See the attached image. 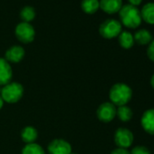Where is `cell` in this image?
<instances>
[{
    "label": "cell",
    "mask_w": 154,
    "mask_h": 154,
    "mask_svg": "<svg viewBox=\"0 0 154 154\" xmlns=\"http://www.w3.org/2000/svg\"><path fill=\"white\" fill-rule=\"evenodd\" d=\"M116 106L111 102H105L97 108V118L103 122H110L116 117Z\"/></svg>",
    "instance_id": "cell-7"
},
{
    "label": "cell",
    "mask_w": 154,
    "mask_h": 154,
    "mask_svg": "<svg viewBox=\"0 0 154 154\" xmlns=\"http://www.w3.org/2000/svg\"><path fill=\"white\" fill-rule=\"evenodd\" d=\"M150 85H151V87H152L153 90H154V73L152 74L151 78H150Z\"/></svg>",
    "instance_id": "cell-26"
},
{
    "label": "cell",
    "mask_w": 154,
    "mask_h": 154,
    "mask_svg": "<svg viewBox=\"0 0 154 154\" xmlns=\"http://www.w3.org/2000/svg\"><path fill=\"white\" fill-rule=\"evenodd\" d=\"M141 19L149 25H154V3H147L140 12Z\"/></svg>",
    "instance_id": "cell-15"
},
{
    "label": "cell",
    "mask_w": 154,
    "mask_h": 154,
    "mask_svg": "<svg viewBox=\"0 0 154 154\" xmlns=\"http://www.w3.org/2000/svg\"><path fill=\"white\" fill-rule=\"evenodd\" d=\"M140 125L142 129L149 135H154V108L146 110L141 118Z\"/></svg>",
    "instance_id": "cell-11"
},
{
    "label": "cell",
    "mask_w": 154,
    "mask_h": 154,
    "mask_svg": "<svg viewBox=\"0 0 154 154\" xmlns=\"http://www.w3.org/2000/svg\"><path fill=\"white\" fill-rule=\"evenodd\" d=\"M118 41L120 45L124 49H130L134 45V38L131 33L128 31H122L118 35Z\"/></svg>",
    "instance_id": "cell-16"
},
{
    "label": "cell",
    "mask_w": 154,
    "mask_h": 154,
    "mask_svg": "<svg viewBox=\"0 0 154 154\" xmlns=\"http://www.w3.org/2000/svg\"><path fill=\"white\" fill-rule=\"evenodd\" d=\"M38 137L37 130L33 126H26L21 131V139L26 144L34 143Z\"/></svg>",
    "instance_id": "cell-13"
},
{
    "label": "cell",
    "mask_w": 154,
    "mask_h": 154,
    "mask_svg": "<svg viewBox=\"0 0 154 154\" xmlns=\"http://www.w3.org/2000/svg\"><path fill=\"white\" fill-rule=\"evenodd\" d=\"M4 103H5V102H4L3 98L1 97V95H0V110H1V109L3 108V106H4Z\"/></svg>",
    "instance_id": "cell-25"
},
{
    "label": "cell",
    "mask_w": 154,
    "mask_h": 154,
    "mask_svg": "<svg viewBox=\"0 0 154 154\" xmlns=\"http://www.w3.org/2000/svg\"><path fill=\"white\" fill-rule=\"evenodd\" d=\"M133 38H134V42H136L139 45H147L153 39L150 32H149L146 29H140V30H138L134 34Z\"/></svg>",
    "instance_id": "cell-14"
},
{
    "label": "cell",
    "mask_w": 154,
    "mask_h": 154,
    "mask_svg": "<svg viewBox=\"0 0 154 154\" xmlns=\"http://www.w3.org/2000/svg\"><path fill=\"white\" fill-rule=\"evenodd\" d=\"M122 0H101L100 8L107 14H114L121 10Z\"/></svg>",
    "instance_id": "cell-12"
},
{
    "label": "cell",
    "mask_w": 154,
    "mask_h": 154,
    "mask_svg": "<svg viewBox=\"0 0 154 154\" xmlns=\"http://www.w3.org/2000/svg\"><path fill=\"white\" fill-rule=\"evenodd\" d=\"M25 49L20 45H13L9 47L5 54V59L10 63H17L21 62L25 57Z\"/></svg>",
    "instance_id": "cell-10"
},
{
    "label": "cell",
    "mask_w": 154,
    "mask_h": 154,
    "mask_svg": "<svg viewBox=\"0 0 154 154\" xmlns=\"http://www.w3.org/2000/svg\"><path fill=\"white\" fill-rule=\"evenodd\" d=\"M15 34L17 38L24 44L33 42L35 36V31L33 26L30 23L26 22H21L16 26Z\"/></svg>",
    "instance_id": "cell-5"
},
{
    "label": "cell",
    "mask_w": 154,
    "mask_h": 154,
    "mask_svg": "<svg viewBox=\"0 0 154 154\" xmlns=\"http://www.w3.org/2000/svg\"><path fill=\"white\" fill-rule=\"evenodd\" d=\"M70 154H77V153H75V152H71Z\"/></svg>",
    "instance_id": "cell-27"
},
{
    "label": "cell",
    "mask_w": 154,
    "mask_h": 154,
    "mask_svg": "<svg viewBox=\"0 0 154 154\" xmlns=\"http://www.w3.org/2000/svg\"><path fill=\"white\" fill-rule=\"evenodd\" d=\"M20 17L23 20V22L30 23L35 17V11L32 7H29V6L25 7L20 11Z\"/></svg>",
    "instance_id": "cell-20"
},
{
    "label": "cell",
    "mask_w": 154,
    "mask_h": 154,
    "mask_svg": "<svg viewBox=\"0 0 154 154\" xmlns=\"http://www.w3.org/2000/svg\"><path fill=\"white\" fill-rule=\"evenodd\" d=\"M21 154H45V149L39 144L34 142L26 144L23 149Z\"/></svg>",
    "instance_id": "cell-19"
},
{
    "label": "cell",
    "mask_w": 154,
    "mask_h": 154,
    "mask_svg": "<svg viewBox=\"0 0 154 154\" xmlns=\"http://www.w3.org/2000/svg\"><path fill=\"white\" fill-rule=\"evenodd\" d=\"M116 116L118 117V119H119L121 122H130V121L132 119L133 112H132V110H131L129 106H127V105L119 106V107L117 108V111H116Z\"/></svg>",
    "instance_id": "cell-17"
},
{
    "label": "cell",
    "mask_w": 154,
    "mask_h": 154,
    "mask_svg": "<svg viewBox=\"0 0 154 154\" xmlns=\"http://www.w3.org/2000/svg\"><path fill=\"white\" fill-rule=\"evenodd\" d=\"M122 24L128 28H136L141 23V16L140 10L131 5H124L119 11Z\"/></svg>",
    "instance_id": "cell-2"
},
{
    "label": "cell",
    "mask_w": 154,
    "mask_h": 154,
    "mask_svg": "<svg viewBox=\"0 0 154 154\" xmlns=\"http://www.w3.org/2000/svg\"><path fill=\"white\" fill-rule=\"evenodd\" d=\"M81 8L86 14H94L100 8L99 0H82Z\"/></svg>",
    "instance_id": "cell-18"
},
{
    "label": "cell",
    "mask_w": 154,
    "mask_h": 154,
    "mask_svg": "<svg viewBox=\"0 0 154 154\" xmlns=\"http://www.w3.org/2000/svg\"><path fill=\"white\" fill-rule=\"evenodd\" d=\"M13 70L10 63L5 59L0 58V86H4L11 82Z\"/></svg>",
    "instance_id": "cell-9"
},
{
    "label": "cell",
    "mask_w": 154,
    "mask_h": 154,
    "mask_svg": "<svg viewBox=\"0 0 154 154\" xmlns=\"http://www.w3.org/2000/svg\"><path fill=\"white\" fill-rule=\"evenodd\" d=\"M132 90L131 88L123 83L114 84L109 91V98L112 103L115 106L127 105V103L131 100Z\"/></svg>",
    "instance_id": "cell-1"
},
{
    "label": "cell",
    "mask_w": 154,
    "mask_h": 154,
    "mask_svg": "<svg viewBox=\"0 0 154 154\" xmlns=\"http://www.w3.org/2000/svg\"><path fill=\"white\" fill-rule=\"evenodd\" d=\"M133 134L131 131V130L127 128H118L113 136L114 142L117 146V148H122V149H128L131 147L133 143Z\"/></svg>",
    "instance_id": "cell-6"
},
{
    "label": "cell",
    "mask_w": 154,
    "mask_h": 154,
    "mask_svg": "<svg viewBox=\"0 0 154 154\" xmlns=\"http://www.w3.org/2000/svg\"><path fill=\"white\" fill-rule=\"evenodd\" d=\"M47 150L49 154H70L72 146L63 139H54L48 144Z\"/></svg>",
    "instance_id": "cell-8"
},
{
    "label": "cell",
    "mask_w": 154,
    "mask_h": 154,
    "mask_svg": "<svg viewBox=\"0 0 154 154\" xmlns=\"http://www.w3.org/2000/svg\"><path fill=\"white\" fill-rule=\"evenodd\" d=\"M111 154H131L130 151L127 149H122V148H116L114 149Z\"/></svg>",
    "instance_id": "cell-23"
},
{
    "label": "cell",
    "mask_w": 154,
    "mask_h": 154,
    "mask_svg": "<svg viewBox=\"0 0 154 154\" xmlns=\"http://www.w3.org/2000/svg\"><path fill=\"white\" fill-rule=\"evenodd\" d=\"M131 154H150L149 149L143 145H137L133 147L130 152Z\"/></svg>",
    "instance_id": "cell-21"
},
{
    "label": "cell",
    "mask_w": 154,
    "mask_h": 154,
    "mask_svg": "<svg viewBox=\"0 0 154 154\" xmlns=\"http://www.w3.org/2000/svg\"><path fill=\"white\" fill-rule=\"evenodd\" d=\"M129 2H130V5L137 7V6L140 5V3L142 2V0H129Z\"/></svg>",
    "instance_id": "cell-24"
},
{
    "label": "cell",
    "mask_w": 154,
    "mask_h": 154,
    "mask_svg": "<svg viewBox=\"0 0 154 154\" xmlns=\"http://www.w3.org/2000/svg\"><path fill=\"white\" fill-rule=\"evenodd\" d=\"M122 32V24L115 19H107L99 27L100 35L105 39L117 37Z\"/></svg>",
    "instance_id": "cell-4"
},
{
    "label": "cell",
    "mask_w": 154,
    "mask_h": 154,
    "mask_svg": "<svg viewBox=\"0 0 154 154\" xmlns=\"http://www.w3.org/2000/svg\"><path fill=\"white\" fill-rule=\"evenodd\" d=\"M24 94V87L21 84L17 82H10L4 85L0 91V95L5 103L13 104L21 100Z\"/></svg>",
    "instance_id": "cell-3"
},
{
    "label": "cell",
    "mask_w": 154,
    "mask_h": 154,
    "mask_svg": "<svg viewBox=\"0 0 154 154\" xmlns=\"http://www.w3.org/2000/svg\"><path fill=\"white\" fill-rule=\"evenodd\" d=\"M147 55L150 61L154 63V39L149 44L148 48H147Z\"/></svg>",
    "instance_id": "cell-22"
}]
</instances>
